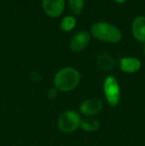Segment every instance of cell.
Returning a JSON list of instances; mask_svg holds the SVG:
<instances>
[{
    "instance_id": "1",
    "label": "cell",
    "mask_w": 145,
    "mask_h": 146,
    "mask_svg": "<svg viewBox=\"0 0 145 146\" xmlns=\"http://www.w3.org/2000/svg\"><path fill=\"white\" fill-rule=\"evenodd\" d=\"M81 81V75L75 69L71 67L63 68L55 75L54 86L57 90L68 92L75 90Z\"/></svg>"
},
{
    "instance_id": "2",
    "label": "cell",
    "mask_w": 145,
    "mask_h": 146,
    "mask_svg": "<svg viewBox=\"0 0 145 146\" xmlns=\"http://www.w3.org/2000/svg\"><path fill=\"white\" fill-rule=\"evenodd\" d=\"M93 37L107 43H117L121 40V32L115 26L105 22L95 23L91 28Z\"/></svg>"
},
{
    "instance_id": "3",
    "label": "cell",
    "mask_w": 145,
    "mask_h": 146,
    "mask_svg": "<svg viewBox=\"0 0 145 146\" xmlns=\"http://www.w3.org/2000/svg\"><path fill=\"white\" fill-rule=\"evenodd\" d=\"M81 117L75 110H66L58 118V128L63 133H72L81 126Z\"/></svg>"
},
{
    "instance_id": "4",
    "label": "cell",
    "mask_w": 145,
    "mask_h": 146,
    "mask_svg": "<svg viewBox=\"0 0 145 146\" xmlns=\"http://www.w3.org/2000/svg\"><path fill=\"white\" fill-rule=\"evenodd\" d=\"M103 94L110 106H116L120 100V88L114 77H107L103 82Z\"/></svg>"
},
{
    "instance_id": "5",
    "label": "cell",
    "mask_w": 145,
    "mask_h": 146,
    "mask_svg": "<svg viewBox=\"0 0 145 146\" xmlns=\"http://www.w3.org/2000/svg\"><path fill=\"white\" fill-rule=\"evenodd\" d=\"M103 102L99 98H87L83 100L79 106V113L85 116H91L93 117L103 110Z\"/></svg>"
},
{
    "instance_id": "6",
    "label": "cell",
    "mask_w": 145,
    "mask_h": 146,
    "mask_svg": "<svg viewBox=\"0 0 145 146\" xmlns=\"http://www.w3.org/2000/svg\"><path fill=\"white\" fill-rule=\"evenodd\" d=\"M43 9L50 17H58L64 11L65 0H43Z\"/></svg>"
},
{
    "instance_id": "7",
    "label": "cell",
    "mask_w": 145,
    "mask_h": 146,
    "mask_svg": "<svg viewBox=\"0 0 145 146\" xmlns=\"http://www.w3.org/2000/svg\"><path fill=\"white\" fill-rule=\"evenodd\" d=\"M89 42V35L87 31H81L73 36L70 42V48L73 52H79L87 47Z\"/></svg>"
},
{
    "instance_id": "8",
    "label": "cell",
    "mask_w": 145,
    "mask_h": 146,
    "mask_svg": "<svg viewBox=\"0 0 145 146\" xmlns=\"http://www.w3.org/2000/svg\"><path fill=\"white\" fill-rule=\"evenodd\" d=\"M141 68V62L136 58L125 57L120 60V70L124 73L132 74L139 71Z\"/></svg>"
},
{
    "instance_id": "9",
    "label": "cell",
    "mask_w": 145,
    "mask_h": 146,
    "mask_svg": "<svg viewBox=\"0 0 145 146\" xmlns=\"http://www.w3.org/2000/svg\"><path fill=\"white\" fill-rule=\"evenodd\" d=\"M133 36L140 42H145V17L139 16L134 19L132 23Z\"/></svg>"
},
{
    "instance_id": "10",
    "label": "cell",
    "mask_w": 145,
    "mask_h": 146,
    "mask_svg": "<svg viewBox=\"0 0 145 146\" xmlns=\"http://www.w3.org/2000/svg\"><path fill=\"white\" fill-rule=\"evenodd\" d=\"M99 121L91 116H85L81 120V127L87 132H95L99 129Z\"/></svg>"
},
{
    "instance_id": "11",
    "label": "cell",
    "mask_w": 145,
    "mask_h": 146,
    "mask_svg": "<svg viewBox=\"0 0 145 146\" xmlns=\"http://www.w3.org/2000/svg\"><path fill=\"white\" fill-rule=\"evenodd\" d=\"M97 65L99 66V69L103 71H110L114 67V60L107 53H103L97 56Z\"/></svg>"
},
{
    "instance_id": "12",
    "label": "cell",
    "mask_w": 145,
    "mask_h": 146,
    "mask_svg": "<svg viewBox=\"0 0 145 146\" xmlns=\"http://www.w3.org/2000/svg\"><path fill=\"white\" fill-rule=\"evenodd\" d=\"M75 26V18L73 16H67L61 22V29L65 32H70Z\"/></svg>"
},
{
    "instance_id": "13",
    "label": "cell",
    "mask_w": 145,
    "mask_h": 146,
    "mask_svg": "<svg viewBox=\"0 0 145 146\" xmlns=\"http://www.w3.org/2000/svg\"><path fill=\"white\" fill-rule=\"evenodd\" d=\"M85 0H69V6L73 14L79 15L83 12Z\"/></svg>"
},
{
    "instance_id": "14",
    "label": "cell",
    "mask_w": 145,
    "mask_h": 146,
    "mask_svg": "<svg viewBox=\"0 0 145 146\" xmlns=\"http://www.w3.org/2000/svg\"><path fill=\"white\" fill-rule=\"evenodd\" d=\"M126 0H115V2H117V3H119V4H122V3H124Z\"/></svg>"
},
{
    "instance_id": "15",
    "label": "cell",
    "mask_w": 145,
    "mask_h": 146,
    "mask_svg": "<svg viewBox=\"0 0 145 146\" xmlns=\"http://www.w3.org/2000/svg\"><path fill=\"white\" fill-rule=\"evenodd\" d=\"M144 54H145V46H144Z\"/></svg>"
}]
</instances>
